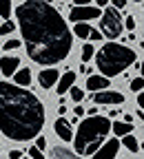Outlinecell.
Wrapping results in <instances>:
<instances>
[{"label": "cell", "instance_id": "484cf974", "mask_svg": "<svg viewBox=\"0 0 144 159\" xmlns=\"http://www.w3.org/2000/svg\"><path fill=\"white\" fill-rule=\"evenodd\" d=\"M29 159H45V155L40 152L38 148H33V146H29Z\"/></svg>", "mask_w": 144, "mask_h": 159}, {"label": "cell", "instance_id": "6da1fadb", "mask_svg": "<svg viewBox=\"0 0 144 159\" xmlns=\"http://www.w3.org/2000/svg\"><path fill=\"white\" fill-rule=\"evenodd\" d=\"M16 18L33 62L51 66L67 60L73 47V33L53 5L45 0H27L16 7Z\"/></svg>", "mask_w": 144, "mask_h": 159}, {"label": "cell", "instance_id": "7c38bea8", "mask_svg": "<svg viewBox=\"0 0 144 159\" xmlns=\"http://www.w3.org/2000/svg\"><path fill=\"white\" fill-rule=\"evenodd\" d=\"M87 89H89V91H95V93L107 91V89H109V80L102 77V75H89V80H87Z\"/></svg>", "mask_w": 144, "mask_h": 159}, {"label": "cell", "instance_id": "9c48e42d", "mask_svg": "<svg viewBox=\"0 0 144 159\" xmlns=\"http://www.w3.org/2000/svg\"><path fill=\"white\" fill-rule=\"evenodd\" d=\"M53 128H55V135H58L60 139H65V142H71V139H73L71 124L67 122L65 117H58V119H55V124H53Z\"/></svg>", "mask_w": 144, "mask_h": 159}, {"label": "cell", "instance_id": "4fadbf2b", "mask_svg": "<svg viewBox=\"0 0 144 159\" xmlns=\"http://www.w3.org/2000/svg\"><path fill=\"white\" fill-rule=\"evenodd\" d=\"M13 80H16V84H13V86L25 89V86L31 84V71H29V69H18V71L13 73Z\"/></svg>", "mask_w": 144, "mask_h": 159}, {"label": "cell", "instance_id": "ba28073f", "mask_svg": "<svg viewBox=\"0 0 144 159\" xmlns=\"http://www.w3.org/2000/svg\"><path fill=\"white\" fill-rule=\"evenodd\" d=\"M118 150H120V142H118V139H109V142H104L98 148V152L93 155V159H115Z\"/></svg>", "mask_w": 144, "mask_h": 159}, {"label": "cell", "instance_id": "83f0119b", "mask_svg": "<svg viewBox=\"0 0 144 159\" xmlns=\"http://www.w3.org/2000/svg\"><path fill=\"white\" fill-rule=\"evenodd\" d=\"M89 40H102V33H100L98 29H91V33H89Z\"/></svg>", "mask_w": 144, "mask_h": 159}, {"label": "cell", "instance_id": "8992f818", "mask_svg": "<svg viewBox=\"0 0 144 159\" xmlns=\"http://www.w3.org/2000/svg\"><path fill=\"white\" fill-rule=\"evenodd\" d=\"M100 18V9L98 7H73L71 13H69V20L75 25H87V20H95Z\"/></svg>", "mask_w": 144, "mask_h": 159}, {"label": "cell", "instance_id": "9a60e30c", "mask_svg": "<svg viewBox=\"0 0 144 159\" xmlns=\"http://www.w3.org/2000/svg\"><path fill=\"white\" fill-rule=\"evenodd\" d=\"M51 157H53V159H82V157H78L75 152L67 150L65 146H53V148H51Z\"/></svg>", "mask_w": 144, "mask_h": 159}, {"label": "cell", "instance_id": "2e32d148", "mask_svg": "<svg viewBox=\"0 0 144 159\" xmlns=\"http://www.w3.org/2000/svg\"><path fill=\"white\" fill-rule=\"evenodd\" d=\"M111 130L115 133V139H118V137H127V135H131V133H133V124H124V122H115V124L111 126Z\"/></svg>", "mask_w": 144, "mask_h": 159}, {"label": "cell", "instance_id": "cb8c5ba5", "mask_svg": "<svg viewBox=\"0 0 144 159\" xmlns=\"http://www.w3.org/2000/svg\"><path fill=\"white\" fill-rule=\"evenodd\" d=\"M20 44H22V42H20V40H7V42H5V51L9 53V51H13V49H18Z\"/></svg>", "mask_w": 144, "mask_h": 159}, {"label": "cell", "instance_id": "d4e9b609", "mask_svg": "<svg viewBox=\"0 0 144 159\" xmlns=\"http://www.w3.org/2000/svg\"><path fill=\"white\" fill-rule=\"evenodd\" d=\"M33 148H38L40 152H42V150L47 148V139H45L42 135H38V137H36V146H33Z\"/></svg>", "mask_w": 144, "mask_h": 159}, {"label": "cell", "instance_id": "277c9868", "mask_svg": "<svg viewBox=\"0 0 144 159\" xmlns=\"http://www.w3.org/2000/svg\"><path fill=\"white\" fill-rule=\"evenodd\" d=\"M135 57H137L135 51H131L129 47L109 42V44H104V47L95 53V66L102 73V77L111 80L113 75H118V73H122L124 69H129L135 62Z\"/></svg>", "mask_w": 144, "mask_h": 159}, {"label": "cell", "instance_id": "ffe728a7", "mask_svg": "<svg viewBox=\"0 0 144 159\" xmlns=\"http://www.w3.org/2000/svg\"><path fill=\"white\" fill-rule=\"evenodd\" d=\"M0 16H2L7 22L11 20V2L9 0H0Z\"/></svg>", "mask_w": 144, "mask_h": 159}, {"label": "cell", "instance_id": "7402d4cb", "mask_svg": "<svg viewBox=\"0 0 144 159\" xmlns=\"http://www.w3.org/2000/svg\"><path fill=\"white\" fill-rule=\"evenodd\" d=\"M69 91H71V97H73V102H78V104H80L82 99H84V93H82V89H78V86H71Z\"/></svg>", "mask_w": 144, "mask_h": 159}, {"label": "cell", "instance_id": "3957f363", "mask_svg": "<svg viewBox=\"0 0 144 159\" xmlns=\"http://www.w3.org/2000/svg\"><path fill=\"white\" fill-rule=\"evenodd\" d=\"M111 133V122L102 115L87 117L82 119V124L73 133V146L78 150V157L82 155H95L98 148L104 144L107 135Z\"/></svg>", "mask_w": 144, "mask_h": 159}, {"label": "cell", "instance_id": "8fae6325", "mask_svg": "<svg viewBox=\"0 0 144 159\" xmlns=\"http://www.w3.org/2000/svg\"><path fill=\"white\" fill-rule=\"evenodd\" d=\"M18 66H20V57H2L0 60V73L2 75H7V77H11L16 71H18Z\"/></svg>", "mask_w": 144, "mask_h": 159}, {"label": "cell", "instance_id": "4316f807", "mask_svg": "<svg viewBox=\"0 0 144 159\" xmlns=\"http://www.w3.org/2000/svg\"><path fill=\"white\" fill-rule=\"evenodd\" d=\"M122 25H124L127 29H131V31H133V29H135V18H131V16H129L127 20H122Z\"/></svg>", "mask_w": 144, "mask_h": 159}, {"label": "cell", "instance_id": "5b68a950", "mask_svg": "<svg viewBox=\"0 0 144 159\" xmlns=\"http://www.w3.org/2000/svg\"><path fill=\"white\" fill-rule=\"evenodd\" d=\"M122 29H124V25H122L120 11H115L113 7H107L104 13H102V20H100V31L109 40H115V38L122 35Z\"/></svg>", "mask_w": 144, "mask_h": 159}, {"label": "cell", "instance_id": "ac0fdd59", "mask_svg": "<svg viewBox=\"0 0 144 159\" xmlns=\"http://www.w3.org/2000/svg\"><path fill=\"white\" fill-rule=\"evenodd\" d=\"M95 55V49H93V44H84L82 47V51H80V57H82V64L84 62H89V60Z\"/></svg>", "mask_w": 144, "mask_h": 159}, {"label": "cell", "instance_id": "44dd1931", "mask_svg": "<svg viewBox=\"0 0 144 159\" xmlns=\"http://www.w3.org/2000/svg\"><path fill=\"white\" fill-rule=\"evenodd\" d=\"M142 86H144V80H142L140 75H135V77L131 80V91H133V93H140Z\"/></svg>", "mask_w": 144, "mask_h": 159}, {"label": "cell", "instance_id": "603a6c76", "mask_svg": "<svg viewBox=\"0 0 144 159\" xmlns=\"http://www.w3.org/2000/svg\"><path fill=\"white\" fill-rule=\"evenodd\" d=\"M13 29H16V22H5V25H0V35H9V33H13Z\"/></svg>", "mask_w": 144, "mask_h": 159}, {"label": "cell", "instance_id": "52a82bcc", "mask_svg": "<svg viewBox=\"0 0 144 159\" xmlns=\"http://www.w3.org/2000/svg\"><path fill=\"white\" fill-rule=\"evenodd\" d=\"M93 102L95 104H113V106H118V104H124V95L118 93V91H100V93L93 95Z\"/></svg>", "mask_w": 144, "mask_h": 159}, {"label": "cell", "instance_id": "f546056e", "mask_svg": "<svg viewBox=\"0 0 144 159\" xmlns=\"http://www.w3.org/2000/svg\"><path fill=\"white\" fill-rule=\"evenodd\" d=\"M78 117H82V113H84V108H82V106H75V111H73Z\"/></svg>", "mask_w": 144, "mask_h": 159}, {"label": "cell", "instance_id": "e0dca14e", "mask_svg": "<svg viewBox=\"0 0 144 159\" xmlns=\"http://www.w3.org/2000/svg\"><path fill=\"white\" fill-rule=\"evenodd\" d=\"M120 146H124L127 150H131V152H140V142L133 137V135H127V137H122V144Z\"/></svg>", "mask_w": 144, "mask_h": 159}, {"label": "cell", "instance_id": "5bb4252c", "mask_svg": "<svg viewBox=\"0 0 144 159\" xmlns=\"http://www.w3.org/2000/svg\"><path fill=\"white\" fill-rule=\"evenodd\" d=\"M75 82V73L73 71H67L65 75H60L58 77V93H67Z\"/></svg>", "mask_w": 144, "mask_h": 159}, {"label": "cell", "instance_id": "d6986e66", "mask_svg": "<svg viewBox=\"0 0 144 159\" xmlns=\"http://www.w3.org/2000/svg\"><path fill=\"white\" fill-rule=\"evenodd\" d=\"M73 33H75L78 38H82V40H89V33H91V27H89V25H75V29H73Z\"/></svg>", "mask_w": 144, "mask_h": 159}, {"label": "cell", "instance_id": "f1b7e54d", "mask_svg": "<svg viewBox=\"0 0 144 159\" xmlns=\"http://www.w3.org/2000/svg\"><path fill=\"white\" fill-rule=\"evenodd\" d=\"M9 159H22V152L20 150H9Z\"/></svg>", "mask_w": 144, "mask_h": 159}, {"label": "cell", "instance_id": "30bf717a", "mask_svg": "<svg viewBox=\"0 0 144 159\" xmlns=\"http://www.w3.org/2000/svg\"><path fill=\"white\" fill-rule=\"evenodd\" d=\"M58 77H60V73H58L55 69H45V71H40L38 82H40V86H42V89H51V86L58 82Z\"/></svg>", "mask_w": 144, "mask_h": 159}, {"label": "cell", "instance_id": "7a4b0ae2", "mask_svg": "<svg viewBox=\"0 0 144 159\" xmlns=\"http://www.w3.org/2000/svg\"><path fill=\"white\" fill-rule=\"evenodd\" d=\"M45 126V106L27 89L0 82V130L13 142H29Z\"/></svg>", "mask_w": 144, "mask_h": 159}]
</instances>
